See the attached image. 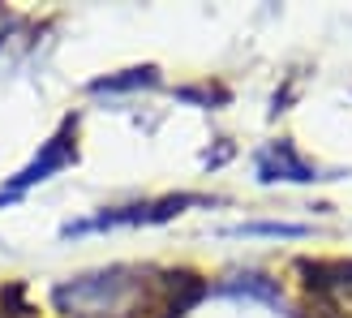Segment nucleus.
<instances>
[{"instance_id":"obj_1","label":"nucleus","mask_w":352,"mask_h":318,"mask_svg":"<svg viewBox=\"0 0 352 318\" xmlns=\"http://www.w3.org/2000/svg\"><path fill=\"white\" fill-rule=\"evenodd\" d=\"M151 267H99L69 275L52 288V306L65 318H151V310L168 306V271L151 279Z\"/></svg>"},{"instance_id":"obj_2","label":"nucleus","mask_w":352,"mask_h":318,"mask_svg":"<svg viewBox=\"0 0 352 318\" xmlns=\"http://www.w3.org/2000/svg\"><path fill=\"white\" fill-rule=\"evenodd\" d=\"M215 198L202 193H164L151 202H129V206H103L86 220H69L60 228V237H91V233H112V228H151V224H168L176 215H185L189 206H210Z\"/></svg>"},{"instance_id":"obj_3","label":"nucleus","mask_w":352,"mask_h":318,"mask_svg":"<svg viewBox=\"0 0 352 318\" xmlns=\"http://www.w3.org/2000/svg\"><path fill=\"white\" fill-rule=\"evenodd\" d=\"M74 159H78V120L69 116L65 125L52 134L43 147H39V155H34L30 164L17 172L13 181H9V189H13V193H26L30 185H39V181H47V176H56L60 168H69Z\"/></svg>"},{"instance_id":"obj_4","label":"nucleus","mask_w":352,"mask_h":318,"mask_svg":"<svg viewBox=\"0 0 352 318\" xmlns=\"http://www.w3.org/2000/svg\"><path fill=\"white\" fill-rule=\"evenodd\" d=\"M254 168H258V181H262V185H275V181L314 185V181H322V172L314 168V164H305L288 138H279V142H267V147H262V151L254 155Z\"/></svg>"},{"instance_id":"obj_5","label":"nucleus","mask_w":352,"mask_h":318,"mask_svg":"<svg viewBox=\"0 0 352 318\" xmlns=\"http://www.w3.org/2000/svg\"><path fill=\"white\" fill-rule=\"evenodd\" d=\"M296 275L314 297H336L352 288V258H296Z\"/></svg>"},{"instance_id":"obj_6","label":"nucleus","mask_w":352,"mask_h":318,"mask_svg":"<svg viewBox=\"0 0 352 318\" xmlns=\"http://www.w3.org/2000/svg\"><path fill=\"white\" fill-rule=\"evenodd\" d=\"M215 293L223 297H254V301H267V306H284V288H279V279L262 275V271H236L215 284Z\"/></svg>"},{"instance_id":"obj_7","label":"nucleus","mask_w":352,"mask_h":318,"mask_svg":"<svg viewBox=\"0 0 352 318\" xmlns=\"http://www.w3.org/2000/svg\"><path fill=\"white\" fill-rule=\"evenodd\" d=\"M151 86H160V65H129L120 74L91 78L86 91L91 95H129V91H151Z\"/></svg>"},{"instance_id":"obj_8","label":"nucleus","mask_w":352,"mask_h":318,"mask_svg":"<svg viewBox=\"0 0 352 318\" xmlns=\"http://www.w3.org/2000/svg\"><path fill=\"white\" fill-rule=\"evenodd\" d=\"M309 233H314L309 224H288V220H245L228 228V237H284V241H305Z\"/></svg>"},{"instance_id":"obj_9","label":"nucleus","mask_w":352,"mask_h":318,"mask_svg":"<svg viewBox=\"0 0 352 318\" xmlns=\"http://www.w3.org/2000/svg\"><path fill=\"white\" fill-rule=\"evenodd\" d=\"M176 99H189V103H202V108H210V103H228V91H223V86L202 82V86H181V91H176Z\"/></svg>"},{"instance_id":"obj_10","label":"nucleus","mask_w":352,"mask_h":318,"mask_svg":"<svg viewBox=\"0 0 352 318\" xmlns=\"http://www.w3.org/2000/svg\"><path fill=\"white\" fill-rule=\"evenodd\" d=\"M0 43H5V34H0Z\"/></svg>"}]
</instances>
